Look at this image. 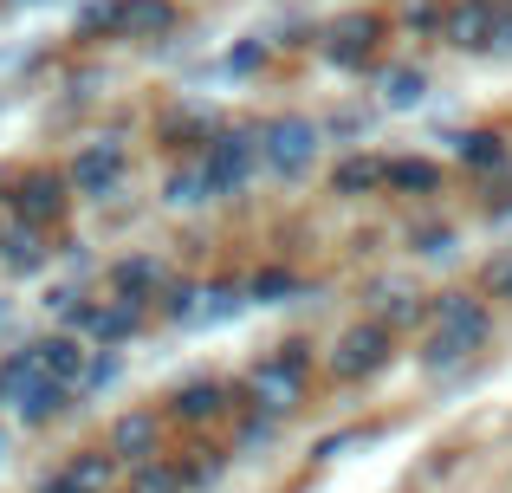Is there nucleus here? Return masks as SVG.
<instances>
[{
    "mask_svg": "<svg viewBox=\"0 0 512 493\" xmlns=\"http://www.w3.org/2000/svg\"><path fill=\"white\" fill-rule=\"evenodd\" d=\"M493 338V312L487 299H474V292H441V299H428V331H422V370H461L474 351H487Z\"/></svg>",
    "mask_w": 512,
    "mask_h": 493,
    "instance_id": "nucleus-1",
    "label": "nucleus"
},
{
    "mask_svg": "<svg viewBox=\"0 0 512 493\" xmlns=\"http://www.w3.org/2000/svg\"><path fill=\"white\" fill-rule=\"evenodd\" d=\"M305 390H312V344H279V351H266L260 364L247 370V396H253V416L266 422H286L299 416Z\"/></svg>",
    "mask_w": 512,
    "mask_h": 493,
    "instance_id": "nucleus-2",
    "label": "nucleus"
},
{
    "mask_svg": "<svg viewBox=\"0 0 512 493\" xmlns=\"http://www.w3.org/2000/svg\"><path fill=\"white\" fill-rule=\"evenodd\" d=\"M72 182H65V169H46V163H33V169H20V176L7 182V215L20 221V228H33V234H52L65 215H72Z\"/></svg>",
    "mask_w": 512,
    "mask_h": 493,
    "instance_id": "nucleus-3",
    "label": "nucleus"
},
{
    "mask_svg": "<svg viewBox=\"0 0 512 493\" xmlns=\"http://www.w3.org/2000/svg\"><path fill=\"white\" fill-rule=\"evenodd\" d=\"M441 46L454 52H480V59H500L512 52V7L506 0H448V13H441Z\"/></svg>",
    "mask_w": 512,
    "mask_h": 493,
    "instance_id": "nucleus-4",
    "label": "nucleus"
},
{
    "mask_svg": "<svg viewBox=\"0 0 512 493\" xmlns=\"http://www.w3.org/2000/svg\"><path fill=\"white\" fill-rule=\"evenodd\" d=\"M318 150H325V124L305 111H279L260 124V163L273 176H305L318 163Z\"/></svg>",
    "mask_w": 512,
    "mask_h": 493,
    "instance_id": "nucleus-5",
    "label": "nucleus"
},
{
    "mask_svg": "<svg viewBox=\"0 0 512 493\" xmlns=\"http://www.w3.org/2000/svg\"><path fill=\"white\" fill-rule=\"evenodd\" d=\"M389 39V13L376 7H357V13H338V20L318 33V59L338 65V72H363L376 59V46Z\"/></svg>",
    "mask_w": 512,
    "mask_h": 493,
    "instance_id": "nucleus-6",
    "label": "nucleus"
},
{
    "mask_svg": "<svg viewBox=\"0 0 512 493\" xmlns=\"http://www.w3.org/2000/svg\"><path fill=\"white\" fill-rule=\"evenodd\" d=\"M389 357H396V331L376 325V318H357V325L338 331V344H331L325 370H331L338 383H363V377H376Z\"/></svg>",
    "mask_w": 512,
    "mask_h": 493,
    "instance_id": "nucleus-7",
    "label": "nucleus"
},
{
    "mask_svg": "<svg viewBox=\"0 0 512 493\" xmlns=\"http://www.w3.org/2000/svg\"><path fill=\"white\" fill-rule=\"evenodd\" d=\"M124 176H130V143L124 137H91V143H78V156L65 163V182H72V195H85V202L117 195Z\"/></svg>",
    "mask_w": 512,
    "mask_h": 493,
    "instance_id": "nucleus-8",
    "label": "nucleus"
},
{
    "mask_svg": "<svg viewBox=\"0 0 512 493\" xmlns=\"http://www.w3.org/2000/svg\"><path fill=\"white\" fill-rule=\"evenodd\" d=\"M240 305H247V286H234V279H208V286H169V292H163V318H175V325H188V331L227 325Z\"/></svg>",
    "mask_w": 512,
    "mask_h": 493,
    "instance_id": "nucleus-9",
    "label": "nucleus"
},
{
    "mask_svg": "<svg viewBox=\"0 0 512 493\" xmlns=\"http://www.w3.org/2000/svg\"><path fill=\"white\" fill-rule=\"evenodd\" d=\"M195 156H201V169H208L214 195H234V189H247V176L260 169V130H214L208 150H195Z\"/></svg>",
    "mask_w": 512,
    "mask_h": 493,
    "instance_id": "nucleus-10",
    "label": "nucleus"
},
{
    "mask_svg": "<svg viewBox=\"0 0 512 493\" xmlns=\"http://www.w3.org/2000/svg\"><path fill=\"white\" fill-rule=\"evenodd\" d=\"M104 455L117 468H143V461H163V416L156 409H124L104 435Z\"/></svg>",
    "mask_w": 512,
    "mask_h": 493,
    "instance_id": "nucleus-11",
    "label": "nucleus"
},
{
    "mask_svg": "<svg viewBox=\"0 0 512 493\" xmlns=\"http://www.w3.org/2000/svg\"><path fill=\"white\" fill-rule=\"evenodd\" d=\"M175 20H182V0H124L111 20V39L117 46H156L175 33Z\"/></svg>",
    "mask_w": 512,
    "mask_h": 493,
    "instance_id": "nucleus-12",
    "label": "nucleus"
},
{
    "mask_svg": "<svg viewBox=\"0 0 512 493\" xmlns=\"http://www.w3.org/2000/svg\"><path fill=\"white\" fill-rule=\"evenodd\" d=\"M227 409H234V390H227L221 377H195V383H182V390L169 396V422H182V429H201V422H221Z\"/></svg>",
    "mask_w": 512,
    "mask_h": 493,
    "instance_id": "nucleus-13",
    "label": "nucleus"
},
{
    "mask_svg": "<svg viewBox=\"0 0 512 493\" xmlns=\"http://www.w3.org/2000/svg\"><path fill=\"white\" fill-rule=\"evenodd\" d=\"M143 318H150V305H137V299H104V305H85V312H78V325L91 331V338L104 344V351H111V344H124V338H137L143 331Z\"/></svg>",
    "mask_w": 512,
    "mask_h": 493,
    "instance_id": "nucleus-14",
    "label": "nucleus"
},
{
    "mask_svg": "<svg viewBox=\"0 0 512 493\" xmlns=\"http://www.w3.org/2000/svg\"><path fill=\"white\" fill-rule=\"evenodd\" d=\"M33 390H46V364H39V344H20L0 357V409H26Z\"/></svg>",
    "mask_w": 512,
    "mask_h": 493,
    "instance_id": "nucleus-15",
    "label": "nucleus"
},
{
    "mask_svg": "<svg viewBox=\"0 0 512 493\" xmlns=\"http://www.w3.org/2000/svg\"><path fill=\"white\" fill-rule=\"evenodd\" d=\"M111 481H117V461L104 455V448H85V455H72L52 474L46 493H111Z\"/></svg>",
    "mask_w": 512,
    "mask_h": 493,
    "instance_id": "nucleus-16",
    "label": "nucleus"
},
{
    "mask_svg": "<svg viewBox=\"0 0 512 493\" xmlns=\"http://www.w3.org/2000/svg\"><path fill=\"white\" fill-rule=\"evenodd\" d=\"M111 292H117V299H137V305H150L156 292H169V273H163V260H156V253H130V260H117V266H111Z\"/></svg>",
    "mask_w": 512,
    "mask_h": 493,
    "instance_id": "nucleus-17",
    "label": "nucleus"
},
{
    "mask_svg": "<svg viewBox=\"0 0 512 493\" xmlns=\"http://www.w3.org/2000/svg\"><path fill=\"white\" fill-rule=\"evenodd\" d=\"M39 364H46V383H59V390H85V370H91V351L78 338H39Z\"/></svg>",
    "mask_w": 512,
    "mask_h": 493,
    "instance_id": "nucleus-18",
    "label": "nucleus"
},
{
    "mask_svg": "<svg viewBox=\"0 0 512 493\" xmlns=\"http://www.w3.org/2000/svg\"><path fill=\"white\" fill-rule=\"evenodd\" d=\"M331 189L338 195H376V189H389V156H344L338 169H331Z\"/></svg>",
    "mask_w": 512,
    "mask_h": 493,
    "instance_id": "nucleus-19",
    "label": "nucleus"
},
{
    "mask_svg": "<svg viewBox=\"0 0 512 493\" xmlns=\"http://www.w3.org/2000/svg\"><path fill=\"white\" fill-rule=\"evenodd\" d=\"M370 318H376V325H389V331L415 325V318L428 325V299H422V292H409V286H383V292H376V305H370Z\"/></svg>",
    "mask_w": 512,
    "mask_h": 493,
    "instance_id": "nucleus-20",
    "label": "nucleus"
},
{
    "mask_svg": "<svg viewBox=\"0 0 512 493\" xmlns=\"http://www.w3.org/2000/svg\"><path fill=\"white\" fill-rule=\"evenodd\" d=\"M389 189L396 195H435L441 163H428V156H389Z\"/></svg>",
    "mask_w": 512,
    "mask_h": 493,
    "instance_id": "nucleus-21",
    "label": "nucleus"
},
{
    "mask_svg": "<svg viewBox=\"0 0 512 493\" xmlns=\"http://www.w3.org/2000/svg\"><path fill=\"white\" fill-rule=\"evenodd\" d=\"M195 202H221L208 182V169H201V156H188V163L169 169V208H195Z\"/></svg>",
    "mask_w": 512,
    "mask_h": 493,
    "instance_id": "nucleus-22",
    "label": "nucleus"
},
{
    "mask_svg": "<svg viewBox=\"0 0 512 493\" xmlns=\"http://www.w3.org/2000/svg\"><path fill=\"white\" fill-rule=\"evenodd\" d=\"M454 156H461L467 169H500L506 163V137L500 130H461V137H454Z\"/></svg>",
    "mask_w": 512,
    "mask_h": 493,
    "instance_id": "nucleus-23",
    "label": "nucleus"
},
{
    "mask_svg": "<svg viewBox=\"0 0 512 493\" xmlns=\"http://www.w3.org/2000/svg\"><path fill=\"white\" fill-rule=\"evenodd\" d=\"M195 474L175 468V461H143V468H130V493H182Z\"/></svg>",
    "mask_w": 512,
    "mask_h": 493,
    "instance_id": "nucleus-24",
    "label": "nucleus"
},
{
    "mask_svg": "<svg viewBox=\"0 0 512 493\" xmlns=\"http://www.w3.org/2000/svg\"><path fill=\"white\" fill-rule=\"evenodd\" d=\"M292 292H299V273H286V266H260L247 279V305H286Z\"/></svg>",
    "mask_w": 512,
    "mask_h": 493,
    "instance_id": "nucleus-25",
    "label": "nucleus"
},
{
    "mask_svg": "<svg viewBox=\"0 0 512 493\" xmlns=\"http://www.w3.org/2000/svg\"><path fill=\"white\" fill-rule=\"evenodd\" d=\"M422 98H428V72H422V65H415V72L396 65V72L383 78V104H389V111H409V104H422Z\"/></svg>",
    "mask_w": 512,
    "mask_h": 493,
    "instance_id": "nucleus-26",
    "label": "nucleus"
},
{
    "mask_svg": "<svg viewBox=\"0 0 512 493\" xmlns=\"http://www.w3.org/2000/svg\"><path fill=\"white\" fill-rule=\"evenodd\" d=\"M39 241H46V234H33V228H20V221H13V234L0 241V253H7V266H20V273H33V266L46 260V247H39Z\"/></svg>",
    "mask_w": 512,
    "mask_h": 493,
    "instance_id": "nucleus-27",
    "label": "nucleus"
},
{
    "mask_svg": "<svg viewBox=\"0 0 512 493\" xmlns=\"http://www.w3.org/2000/svg\"><path fill=\"white\" fill-rule=\"evenodd\" d=\"M65 403H72V390H59V383H46V390H33V403H26L20 416H26V422H46V416H59Z\"/></svg>",
    "mask_w": 512,
    "mask_h": 493,
    "instance_id": "nucleus-28",
    "label": "nucleus"
},
{
    "mask_svg": "<svg viewBox=\"0 0 512 493\" xmlns=\"http://www.w3.org/2000/svg\"><path fill=\"white\" fill-rule=\"evenodd\" d=\"M117 7H124V0H91V7L85 13H78V33H104V39H111V20H117Z\"/></svg>",
    "mask_w": 512,
    "mask_h": 493,
    "instance_id": "nucleus-29",
    "label": "nucleus"
},
{
    "mask_svg": "<svg viewBox=\"0 0 512 493\" xmlns=\"http://www.w3.org/2000/svg\"><path fill=\"white\" fill-rule=\"evenodd\" d=\"M111 377H117V357L104 351V357H91V370H85V390H104ZM85 390H78V396H85Z\"/></svg>",
    "mask_w": 512,
    "mask_h": 493,
    "instance_id": "nucleus-30",
    "label": "nucleus"
},
{
    "mask_svg": "<svg viewBox=\"0 0 512 493\" xmlns=\"http://www.w3.org/2000/svg\"><path fill=\"white\" fill-rule=\"evenodd\" d=\"M260 59H266V46H240L227 65H234V72H247V65H260Z\"/></svg>",
    "mask_w": 512,
    "mask_h": 493,
    "instance_id": "nucleus-31",
    "label": "nucleus"
},
{
    "mask_svg": "<svg viewBox=\"0 0 512 493\" xmlns=\"http://www.w3.org/2000/svg\"><path fill=\"white\" fill-rule=\"evenodd\" d=\"M500 299H512V266H500Z\"/></svg>",
    "mask_w": 512,
    "mask_h": 493,
    "instance_id": "nucleus-32",
    "label": "nucleus"
},
{
    "mask_svg": "<svg viewBox=\"0 0 512 493\" xmlns=\"http://www.w3.org/2000/svg\"><path fill=\"white\" fill-rule=\"evenodd\" d=\"M0 455H7V442H0Z\"/></svg>",
    "mask_w": 512,
    "mask_h": 493,
    "instance_id": "nucleus-33",
    "label": "nucleus"
}]
</instances>
